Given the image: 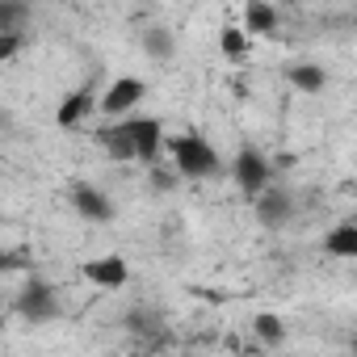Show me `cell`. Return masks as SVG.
Listing matches in <instances>:
<instances>
[{
	"instance_id": "cell-1",
	"label": "cell",
	"mask_w": 357,
	"mask_h": 357,
	"mask_svg": "<svg viewBox=\"0 0 357 357\" xmlns=\"http://www.w3.org/2000/svg\"><path fill=\"white\" fill-rule=\"evenodd\" d=\"M168 160H172V168L185 176V181H194V185H202V181H215V176H223L227 172V160H223V151L215 147V139L211 135H202V130H181V135H168Z\"/></svg>"
},
{
	"instance_id": "cell-2",
	"label": "cell",
	"mask_w": 357,
	"mask_h": 357,
	"mask_svg": "<svg viewBox=\"0 0 357 357\" xmlns=\"http://www.w3.org/2000/svg\"><path fill=\"white\" fill-rule=\"evenodd\" d=\"M151 97V84L147 76H135V72H122L114 80L101 84V97H97V122H118V118H130L143 109V101Z\"/></svg>"
},
{
	"instance_id": "cell-3",
	"label": "cell",
	"mask_w": 357,
	"mask_h": 357,
	"mask_svg": "<svg viewBox=\"0 0 357 357\" xmlns=\"http://www.w3.org/2000/svg\"><path fill=\"white\" fill-rule=\"evenodd\" d=\"M130 265H126V257H118V252H101V257H84L80 261V282L89 286V290H97V294H118V290H126L130 286Z\"/></svg>"
},
{
	"instance_id": "cell-4",
	"label": "cell",
	"mask_w": 357,
	"mask_h": 357,
	"mask_svg": "<svg viewBox=\"0 0 357 357\" xmlns=\"http://www.w3.org/2000/svg\"><path fill=\"white\" fill-rule=\"evenodd\" d=\"M227 172H231L236 190H240L248 202H252L261 190H269V185H273V160H269L265 151H257V147L236 151V155H231V164H227Z\"/></svg>"
},
{
	"instance_id": "cell-5",
	"label": "cell",
	"mask_w": 357,
	"mask_h": 357,
	"mask_svg": "<svg viewBox=\"0 0 357 357\" xmlns=\"http://www.w3.org/2000/svg\"><path fill=\"white\" fill-rule=\"evenodd\" d=\"M68 206L80 223H93V227H105L118 219V202L105 185H93V181H76L72 194H68Z\"/></svg>"
},
{
	"instance_id": "cell-6",
	"label": "cell",
	"mask_w": 357,
	"mask_h": 357,
	"mask_svg": "<svg viewBox=\"0 0 357 357\" xmlns=\"http://www.w3.org/2000/svg\"><path fill=\"white\" fill-rule=\"evenodd\" d=\"M97 97H101V84H97V76H89L84 84L68 89V97H63L59 109H55V122H59L63 130H80V126L97 122Z\"/></svg>"
},
{
	"instance_id": "cell-7",
	"label": "cell",
	"mask_w": 357,
	"mask_h": 357,
	"mask_svg": "<svg viewBox=\"0 0 357 357\" xmlns=\"http://www.w3.org/2000/svg\"><path fill=\"white\" fill-rule=\"evenodd\" d=\"M282 5L278 0H244L240 5V22H244V30L257 38V43H269V38H278L282 34Z\"/></svg>"
},
{
	"instance_id": "cell-8",
	"label": "cell",
	"mask_w": 357,
	"mask_h": 357,
	"mask_svg": "<svg viewBox=\"0 0 357 357\" xmlns=\"http://www.w3.org/2000/svg\"><path fill=\"white\" fill-rule=\"evenodd\" d=\"M215 43H219V55H223L227 63H236V68H248L252 55H257V38L244 30V22H223Z\"/></svg>"
},
{
	"instance_id": "cell-9",
	"label": "cell",
	"mask_w": 357,
	"mask_h": 357,
	"mask_svg": "<svg viewBox=\"0 0 357 357\" xmlns=\"http://www.w3.org/2000/svg\"><path fill=\"white\" fill-rule=\"evenodd\" d=\"M286 84L294 93H303V97H319L328 89V68L324 63H311V59H294L286 68Z\"/></svg>"
},
{
	"instance_id": "cell-10",
	"label": "cell",
	"mask_w": 357,
	"mask_h": 357,
	"mask_svg": "<svg viewBox=\"0 0 357 357\" xmlns=\"http://www.w3.org/2000/svg\"><path fill=\"white\" fill-rule=\"evenodd\" d=\"M139 51H143L151 63H168V59L176 55V34H172L164 22L143 26V34H139Z\"/></svg>"
},
{
	"instance_id": "cell-11",
	"label": "cell",
	"mask_w": 357,
	"mask_h": 357,
	"mask_svg": "<svg viewBox=\"0 0 357 357\" xmlns=\"http://www.w3.org/2000/svg\"><path fill=\"white\" fill-rule=\"evenodd\" d=\"M324 257L336 261H357V219H340L324 236Z\"/></svg>"
},
{
	"instance_id": "cell-12",
	"label": "cell",
	"mask_w": 357,
	"mask_h": 357,
	"mask_svg": "<svg viewBox=\"0 0 357 357\" xmlns=\"http://www.w3.org/2000/svg\"><path fill=\"white\" fill-rule=\"evenodd\" d=\"M252 336H257V344H286V336H290V328H286V319L278 315V311H257L252 315Z\"/></svg>"
},
{
	"instance_id": "cell-13",
	"label": "cell",
	"mask_w": 357,
	"mask_h": 357,
	"mask_svg": "<svg viewBox=\"0 0 357 357\" xmlns=\"http://www.w3.org/2000/svg\"><path fill=\"white\" fill-rule=\"evenodd\" d=\"M353 349H357V340H353Z\"/></svg>"
}]
</instances>
